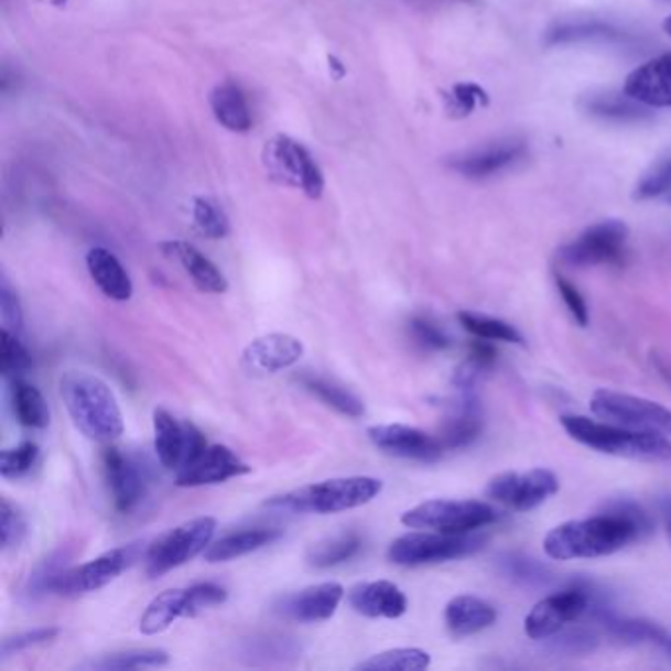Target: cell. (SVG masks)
I'll list each match as a JSON object with an SVG mask.
<instances>
[{
    "instance_id": "cell-1",
    "label": "cell",
    "mask_w": 671,
    "mask_h": 671,
    "mask_svg": "<svg viewBox=\"0 0 671 671\" xmlns=\"http://www.w3.org/2000/svg\"><path fill=\"white\" fill-rule=\"evenodd\" d=\"M652 518L632 500H616L605 512L585 520H570L553 528L543 540L548 558L558 561L603 558L652 533Z\"/></svg>"
},
{
    "instance_id": "cell-2",
    "label": "cell",
    "mask_w": 671,
    "mask_h": 671,
    "mask_svg": "<svg viewBox=\"0 0 671 671\" xmlns=\"http://www.w3.org/2000/svg\"><path fill=\"white\" fill-rule=\"evenodd\" d=\"M59 396L75 428L93 442L111 443L125 432L119 400L101 377L67 370L59 378Z\"/></svg>"
},
{
    "instance_id": "cell-3",
    "label": "cell",
    "mask_w": 671,
    "mask_h": 671,
    "mask_svg": "<svg viewBox=\"0 0 671 671\" xmlns=\"http://www.w3.org/2000/svg\"><path fill=\"white\" fill-rule=\"evenodd\" d=\"M382 493V480L375 477H340L317 485L295 488L270 498L268 508L292 515H337L359 508Z\"/></svg>"
},
{
    "instance_id": "cell-4",
    "label": "cell",
    "mask_w": 671,
    "mask_h": 671,
    "mask_svg": "<svg viewBox=\"0 0 671 671\" xmlns=\"http://www.w3.org/2000/svg\"><path fill=\"white\" fill-rule=\"evenodd\" d=\"M561 425L575 442L598 453L628 459H671V443L663 433L630 430L616 423L597 422L587 415H563Z\"/></svg>"
},
{
    "instance_id": "cell-5",
    "label": "cell",
    "mask_w": 671,
    "mask_h": 671,
    "mask_svg": "<svg viewBox=\"0 0 671 671\" xmlns=\"http://www.w3.org/2000/svg\"><path fill=\"white\" fill-rule=\"evenodd\" d=\"M485 543L487 535L477 532H410L390 543L388 560L404 567L442 563L473 555L483 550Z\"/></svg>"
},
{
    "instance_id": "cell-6",
    "label": "cell",
    "mask_w": 671,
    "mask_h": 671,
    "mask_svg": "<svg viewBox=\"0 0 671 671\" xmlns=\"http://www.w3.org/2000/svg\"><path fill=\"white\" fill-rule=\"evenodd\" d=\"M497 520V510L480 500H428L402 515V524L412 530L477 532Z\"/></svg>"
},
{
    "instance_id": "cell-7",
    "label": "cell",
    "mask_w": 671,
    "mask_h": 671,
    "mask_svg": "<svg viewBox=\"0 0 671 671\" xmlns=\"http://www.w3.org/2000/svg\"><path fill=\"white\" fill-rule=\"evenodd\" d=\"M262 162L268 175L278 184L300 190L310 199H320L325 190V177L315 164L307 148L297 140L278 134L268 140L262 152Z\"/></svg>"
},
{
    "instance_id": "cell-8",
    "label": "cell",
    "mask_w": 671,
    "mask_h": 671,
    "mask_svg": "<svg viewBox=\"0 0 671 671\" xmlns=\"http://www.w3.org/2000/svg\"><path fill=\"white\" fill-rule=\"evenodd\" d=\"M215 530H217V520L212 516H202L162 533L148 548V575L160 577L167 571L185 565L199 553H205V550L212 545Z\"/></svg>"
},
{
    "instance_id": "cell-9",
    "label": "cell",
    "mask_w": 671,
    "mask_h": 671,
    "mask_svg": "<svg viewBox=\"0 0 671 671\" xmlns=\"http://www.w3.org/2000/svg\"><path fill=\"white\" fill-rule=\"evenodd\" d=\"M591 412L608 423L640 432L671 433V410L640 396L597 390L591 398Z\"/></svg>"
},
{
    "instance_id": "cell-10",
    "label": "cell",
    "mask_w": 671,
    "mask_h": 671,
    "mask_svg": "<svg viewBox=\"0 0 671 671\" xmlns=\"http://www.w3.org/2000/svg\"><path fill=\"white\" fill-rule=\"evenodd\" d=\"M137 552H139V548L134 543H130V545L115 548L111 552H105L84 565L67 567L57 577L54 595L79 597V595H87V593H95L99 588L107 587L111 581L119 577L122 571L132 565V561L137 560Z\"/></svg>"
},
{
    "instance_id": "cell-11",
    "label": "cell",
    "mask_w": 671,
    "mask_h": 671,
    "mask_svg": "<svg viewBox=\"0 0 671 671\" xmlns=\"http://www.w3.org/2000/svg\"><path fill=\"white\" fill-rule=\"evenodd\" d=\"M560 490V480L550 469H532L528 473H502L490 478L487 497L498 505L526 512L543 505Z\"/></svg>"
},
{
    "instance_id": "cell-12",
    "label": "cell",
    "mask_w": 671,
    "mask_h": 671,
    "mask_svg": "<svg viewBox=\"0 0 671 671\" xmlns=\"http://www.w3.org/2000/svg\"><path fill=\"white\" fill-rule=\"evenodd\" d=\"M628 227L620 221H603L588 227L580 239L565 245L558 252L561 262L567 267H598L620 262L625 257Z\"/></svg>"
},
{
    "instance_id": "cell-13",
    "label": "cell",
    "mask_w": 671,
    "mask_h": 671,
    "mask_svg": "<svg viewBox=\"0 0 671 671\" xmlns=\"http://www.w3.org/2000/svg\"><path fill=\"white\" fill-rule=\"evenodd\" d=\"M593 603V595L587 587L565 588L555 595L540 600L535 607L526 616V635L532 640H548L552 636L560 635L563 626L570 625L587 613Z\"/></svg>"
},
{
    "instance_id": "cell-14",
    "label": "cell",
    "mask_w": 671,
    "mask_h": 671,
    "mask_svg": "<svg viewBox=\"0 0 671 671\" xmlns=\"http://www.w3.org/2000/svg\"><path fill=\"white\" fill-rule=\"evenodd\" d=\"M367 435L378 450L400 457V459L432 463V461L440 459L445 451L440 437H433L423 430L402 425V423L372 425V428H368Z\"/></svg>"
},
{
    "instance_id": "cell-15",
    "label": "cell",
    "mask_w": 671,
    "mask_h": 671,
    "mask_svg": "<svg viewBox=\"0 0 671 671\" xmlns=\"http://www.w3.org/2000/svg\"><path fill=\"white\" fill-rule=\"evenodd\" d=\"M343 597H345L343 585L327 581L278 598L274 613L294 623H323L335 615Z\"/></svg>"
},
{
    "instance_id": "cell-16",
    "label": "cell",
    "mask_w": 671,
    "mask_h": 671,
    "mask_svg": "<svg viewBox=\"0 0 671 671\" xmlns=\"http://www.w3.org/2000/svg\"><path fill=\"white\" fill-rule=\"evenodd\" d=\"M304 343L288 333H268L242 350V367L252 375H277L304 357Z\"/></svg>"
},
{
    "instance_id": "cell-17",
    "label": "cell",
    "mask_w": 671,
    "mask_h": 671,
    "mask_svg": "<svg viewBox=\"0 0 671 671\" xmlns=\"http://www.w3.org/2000/svg\"><path fill=\"white\" fill-rule=\"evenodd\" d=\"M249 473V465L240 459L239 455H235L227 445H207L192 465L177 470L175 485L184 488L221 485L225 480L242 477Z\"/></svg>"
},
{
    "instance_id": "cell-18",
    "label": "cell",
    "mask_w": 671,
    "mask_h": 671,
    "mask_svg": "<svg viewBox=\"0 0 671 671\" xmlns=\"http://www.w3.org/2000/svg\"><path fill=\"white\" fill-rule=\"evenodd\" d=\"M102 469L115 508L122 515H129L147 493V478L139 463L130 459L119 447H107L102 451Z\"/></svg>"
},
{
    "instance_id": "cell-19",
    "label": "cell",
    "mask_w": 671,
    "mask_h": 671,
    "mask_svg": "<svg viewBox=\"0 0 671 671\" xmlns=\"http://www.w3.org/2000/svg\"><path fill=\"white\" fill-rule=\"evenodd\" d=\"M625 93L646 107H671V54L653 57L628 75Z\"/></svg>"
},
{
    "instance_id": "cell-20",
    "label": "cell",
    "mask_w": 671,
    "mask_h": 671,
    "mask_svg": "<svg viewBox=\"0 0 671 671\" xmlns=\"http://www.w3.org/2000/svg\"><path fill=\"white\" fill-rule=\"evenodd\" d=\"M524 142L508 140V142H497L493 147L480 148L469 154L455 158L451 162V167L470 180H485V177L500 174L508 167L515 166L520 160H524Z\"/></svg>"
},
{
    "instance_id": "cell-21",
    "label": "cell",
    "mask_w": 671,
    "mask_h": 671,
    "mask_svg": "<svg viewBox=\"0 0 671 671\" xmlns=\"http://www.w3.org/2000/svg\"><path fill=\"white\" fill-rule=\"evenodd\" d=\"M349 605L368 618H400L408 610V598L390 581H370L350 588Z\"/></svg>"
},
{
    "instance_id": "cell-22",
    "label": "cell",
    "mask_w": 671,
    "mask_h": 671,
    "mask_svg": "<svg viewBox=\"0 0 671 671\" xmlns=\"http://www.w3.org/2000/svg\"><path fill=\"white\" fill-rule=\"evenodd\" d=\"M162 252L184 268L185 274L203 294H225L229 290L227 278L213 264L209 258L184 240H167Z\"/></svg>"
},
{
    "instance_id": "cell-23",
    "label": "cell",
    "mask_w": 671,
    "mask_h": 671,
    "mask_svg": "<svg viewBox=\"0 0 671 671\" xmlns=\"http://www.w3.org/2000/svg\"><path fill=\"white\" fill-rule=\"evenodd\" d=\"M192 440V423H180L174 415L158 408L154 410V450L162 467L180 470Z\"/></svg>"
},
{
    "instance_id": "cell-24",
    "label": "cell",
    "mask_w": 671,
    "mask_h": 671,
    "mask_svg": "<svg viewBox=\"0 0 671 671\" xmlns=\"http://www.w3.org/2000/svg\"><path fill=\"white\" fill-rule=\"evenodd\" d=\"M87 270L91 274L93 282L107 297H111L115 302H127L132 297L134 292L132 280L111 250L101 247L89 250Z\"/></svg>"
},
{
    "instance_id": "cell-25",
    "label": "cell",
    "mask_w": 671,
    "mask_h": 671,
    "mask_svg": "<svg viewBox=\"0 0 671 671\" xmlns=\"http://www.w3.org/2000/svg\"><path fill=\"white\" fill-rule=\"evenodd\" d=\"M194 616L190 591L187 588H167L160 593L140 618V632L147 636H156L166 632L170 626L180 618Z\"/></svg>"
},
{
    "instance_id": "cell-26",
    "label": "cell",
    "mask_w": 671,
    "mask_h": 671,
    "mask_svg": "<svg viewBox=\"0 0 671 671\" xmlns=\"http://www.w3.org/2000/svg\"><path fill=\"white\" fill-rule=\"evenodd\" d=\"M497 620V610L483 598L461 595L445 607V625L455 638L477 635Z\"/></svg>"
},
{
    "instance_id": "cell-27",
    "label": "cell",
    "mask_w": 671,
    "mask_h": 671,
    "mask_svg": "<svg viewBox=\"0 0 671 671\" xmlns=\"http://www.w3.org/2000/svg\"><path fill=\"white\" fill-rule=\"evenodd\" d=\"M483 432V414L470 392H463L453 412L443 423L442 440L445 450H461L477 440Z\"/></svg>"
},
{
    "instance_id": "cell-28",
    "label": "cell",
    "mask_w": 671,
    "mask_h": 671,
    "mask_svg": "<svg viewBox=\"0 0 671 671\" xmlns=\"http://www.w3.org/2000/svg\"><path fill=\"white\" fill-rule=\"evenodd\" d=\"M282 538V530L278 528H249L240 532L229 533L221 540L212 543L203 558L209 563H223V561L237 560L247 553L257 552L267 548L270 543L278 542Z\"/></svg>"
},
{
    "instance_id": "cell-29",
    "label": "cell",
    "mask_w": 671,
    "mask_h": 671,
    "mask_svg": "<svg viewBox=\"0 0 671 671\" xmlns=\"http://www.w3.org/2000/svg\"><path fill=\"white\" fill-rule=\"evenodd\" d=\"M213 115L230 132H249L252 127L249 101L239 85H217L209 97Z\"/></svg>"
},
{
    "instance_id": "cell-30",
    "label": "cell",
    "mask_w": 671,
    "mask_h": 671,
    "mask_svg": "<svg viewBox=\"0 0 671 671\" xmlns=\"http://www.w3.org/2000/svg\"><path fill=\"white\" fill-rule=\"evenodd\" d=\"M10 405L17 422L30 430H44L50 423V408L42 392L24 378H10Z\"/></svg>"
},
{
    "instance_id": "cell-31",
    "label": "cell",
    "mask_w": 671,
    "mask_h": 671,
    "mask_svg": "<svg viewBox=\"0 0 671 671\" xmlns=\"http://www.w3.org/2000/svg\"><path fill=\"white\" fill-rule=\"evenodd\" d=\"M593 40H625V32L613 24L600 20H575V22H561L545 34L548 46H563V44H580Z\"/></svg>"
},
{
    "instance_id": "cell-32",
    "label": "cell",
    "mask_w": 671,
    "mask_h": 671,
    "mask_svg": "<svg viewBox=\"0 0 671 671\" xmlns=\"http://www.w3.org/2000/svg\"><path fill=\"white\" fill-rule=\"evenodd\" d=\"M583 111L597 119L616 120V122H635L648 119L650 112L646 111L642 102L635 101L632 97L620 95H591L581 101Z\"/></svg>"
},
{
    "instance_id": "cell-33",
    "label": "cell",
    "mask_w": 671,
    "mask_h": 671,
    "mask_svg": "<svg viewBox=\"0 0 671 671\" xmlns=\"http://www.w3.org/2000/svg\"><path fill=\"white\" fill-rule=\"evenodd\" d=\"M362 548L359 533L347 532L327 538L323 542L315 543L307 552V563L317 570H329L340 565L345 561L353 560Z\"/></svg>"
},
{
    "instance_id": "cell-34",
    "label": "cell",
    "mask_w": 671,
    "mask_h": 671,
    "mask_svg": "<svg viewBox=\"0 0 671 671\" xmlns=\"http://www.w3.org/2000/svg\"><path fill=\"white\" fill-rule=\"evenodd\" d=\"M495 362H497V349L493 347V340H475L470 347L469 357L463 360L459 368L455 370L453 385L455 388H459L461 392H473L478 380L487 375Z\"/></svg>"
},
{
    "instance_id": "cell-35",
    "label": "cell",
    "mask_w": 671,
    "mask_h": 671,
    "mask_svg": "<svg viewBox=\"0 0 671 671\" xmlns=\"http://www.w3.org/2000/svg\"><path fill=\"white\" fill-rule=\"evenodd\" d=\"M302 385L313 396H317L322 402H325L333 410H337L339 414L349 415V418L365 415V404L360 402L359 398L349 390L339 387V385H335L333 380L315 377V375H305V377H302Z\"/></svg>"
},
{
    "instance_id": "cell-36",
    "label": "cell",
    "mask_w": 671,
    "mask_h": 671,
    "mask_svg": "<svg viewBox=\"0 0 671 671\" xmlns=\"http://www.w3.org/2000/svg\"><path fill=\"white\" fill-rule=\"evenodd\" d=\"M170 663V653L158 648L129 650V652L109 653L101 660L82 663L84 670H140V668H162Z\"/></svg>"
},
{
    "instance_id": "cell-37",
    "label": "cell",
    "mask_w": 671,
    "mask_h": 671,
    "mask_svg": "<svg viewBox=\"0 0 671 671\" xmlns=\"http://www.w3.org/2000/svg\"><path fill=\"white\" fill-rule=\"evenodd\" d=\"M432 663L430 653L420 648H394L387 652L375 653L355 670L362 671H422Z\"/></svg>"
},
{
    "instance_id": "cell-38",
    "label": "cell",
    "mask_w": 671,
    "mask_h": 671,
    "mask_svg": "<svg viewBox=\"0 0 671 671\" xmlns=\"http://www.w3.org/2000/svg\"><path fill=\"white\" fill-rule=\"evenodd\" d=\"M69 560H72V552H69L67 545H64L52 555H47L46 560L40 561L36 570L32 571V575H30L24 595L30 600H36V598L46 597L50 593H54L57 577L67 570V561Z\"/></svg>"
},
{
    "instance_id": "cell-39",
    "label": "cell",
    "mask_w": 671,
    "mask_h": 671,
    "mask_svg": "<svg viewBox=\"0 0 671 671\" xmlns=\"http://www.w3.org/2000/svg\"><path fill=\"white\" fill-rule=\"evenodd\" d=\"M459 323L467 332L477 337V339L502 340V343H516V345H524V337L516 329L515 325L487 317V315H477V313L461 312Z\"/></svg>"
},
{
    "instance_id": "cell-40",
    "label": "cell",
    "mask_w": 671,
    "mask_h": 671,
    "mask_svg": "<svg viewBox=\"0 0 671 671\" xmlns=\"http://www.w3.org/2000/svg\"><path fill=\"white\" fill-rule=\"evenodd\" d=\"M605 625H607L608 635L623 643H663L668 640L662 626L650 623V620H638V618L616 620L610 616L605 620Z\"/></svg>"
},
{
    "instance_id": "cell-41",
    "label": "cell",
    "mask_w": 671,
    "mask_h": 671,
    "mask_svg": "<svg viewBox=\"0 0 671 671\" xmlns=\"http://www.w3.org/2000/svg\"><path fill=\"white\" fill-rule=\"evenodd\" d=\"M32 368V357L14 333L0 332V372L2 377L19 378Z\"/></svg>"
},
{
    "instance_id": "cell-42",
    "label": "cell",
    "mask_w": 671,
    "mask_h": 671,
    "mask_svg": "<svg viewBox=\"0 0 671 671\" xmlns=\"http://www.w3.org/2000/svg\"><path fill=\"white\" fill-rule=\"evenodd\" d=\"M40 457V447L34 442H22L0 455V475L4 478H20L29 475Z\"/></svg>"
},
{
    "instance_id": "cell-43",
    "label": "cell",
    "mask_w": 671,
    "mask_h": 671,
    "mask_svg": "<svg viewBox=\"0 0 671 671\" xmlns=\"http://www.w3.org/2000/svg\"><path fill=\"white\" fill-rule=\"evenodd\" d=\"M194 219L197 229L207 239H225L229 235V219L215 203L197 197L194 202Z\"/></svg>"
},
{
    "instance_id": "cell-44",
    "label": "cell",
    "mask_w": 671,
    "mask_h": 671,
    "mask_svg": "<svg viewBox=\"0 0 671 671\" xmlns=\"http://www.w3.org/2000/svg\"><path fill=\"white\" fill-rule=\"evenodd\" d=\"M487 93L475 84L455 85L445 97L447 112L451 117H457V119L467 117L477 109L478 105H487Z\"/></svg>"
},
{
    "instance_id": "cell-45",
    "label": "cell",
    "mask_w": 671,
    "mask_h": 671,
    "mask_svg": "<svg viewBox=\"0 0 671 671\" xmlns=\"http://www.w3.org/2000/svg\"><path fill=\"white\" fill-rule=\"evenodd\" d=\"M26 533H29L26 518L20 515L17 506L10 505L7 498H2V505H0V540H2V548L4 550L19 548L20 543L24 542Z\"/></svg>"
},
{
    "instance_id": "cell-46",
    "label": "cell",
    "mask_w": 671,
    "mask_h": 671,
    "mask_svg": "<svg viewBox=\"0 0 671 671\" xmlns=\"http://www.w3.org/2000/svg\"><path fill=\"white\" fill-rule=\"evenodd\" d=\"M671 192V156L663 158L656 166L643 175L640 184L636 185L635 199L646 202Z\"/></svg>"
},
{
    "instance_id": "cell-47",
    "label": "cell",
    "mask_w": 671,
    "mask_h": 671,
    "mask_svg": "<svg viewBox=\"0 0 671 671\" xmlns=\"http://www.w3.org/2000/svg\"><path fill=\"white\" fill-rule=\"evenodd\" d=\"M57 635H59V628H56V626L34 628V630H29V632L7 638L2 642L0 653H2V658H10V656L22 652V650H29V648H34V646L52 642V640H56Z\"/></svg>"
},
{
    "instance_id": "cell-48",
    "label": "cell",
    "mask_w": 671,
    "mask_h": 671,
    "mask_svg": "<svg viewBox=\"0 0 671 671\" xmlns=\"http://www.w3.org/2000/svg\"><path fill=\"white\" fill-rule=\"evenodd\" d=\"M0 313H2L4 329H9L14 335L22 332V327H24L22 305H20L19 295L10 288L4 278H2V285H0Z\"/></svg>"
},
{
    "instance_id": "cell-49",
    "label": "cell",
    "mask_w": 671,
    "mask_h": 671,
    "mask_svg": "<svg viewBox=\"0 0 671 671\" xmlns=\"http://www.w3.org/2000/svg\"><path fill=\"white\" fill-rule=\"evenodd\" d=\"M505 573L515 581H522L530 585L548 580V570L543 565H540L538 561L518 558V555H510L508 560H505Z\"/></svg>"
},
{
    "instance_id": "cell-50",
    "label": "cell",
    "mask_w": 671,
    "mask_h": 671,
    "mask_svg": "<svg viewBox=\"0 0 671 671\" xmlns=\"http://www.w3.org/2000/svg\"><path fill=\"white\" fill-rule=\"evenodd\" d=\"M187 591H190L194 616L199 615L205 608L217 607L227 600V591L217 583H197L187 587Z\"/></svg>"
},
{
    "instance_id": "cell-51",
    "label": "cell",
    "mask_w": 671,
    "mask_h": 671,
    "mask_svg": "<svg viewBox=\"0 0 671 671\" xmlns=\"http://www.w3.org/2000/svg\"><path fill=\"white\" fill-rule=\"evenodd\" d=\"M410 329H412L415 339L420 340L423 347L443 350L447 349L451 345L450 337H447L435 323L425 320V317H414V320L410 322Z\"/></svg>"
},
{
    "instance_id": "cell-52",
    "label": "cell",
    "mask_w": 671,
    "mask_h": 671,
    "mask_svg": "<svg viewBox=\"0 0 671 671\" xmlns=\"http://www.w3.org/2000/svg\"><path fill=\"white\" fill-rule=\"evenodd\" d=\"M555 284L560 288L561 297L567 305L573 320L580 323L581 327H587L588 325V310L583 295L580 294V290L575 285L567 282L563 277H555Z\"/></svg>"
},
{
    "instance_id": "cell-53",
    "label": "cell",
    "mask_w": 671,
    "mask_h": 671,
    "mask_svg": "<svg viewBox=\"0 0 671 671\" xmlns=\"http://www.w3.org/2000/svg\"><path fill=\"white\" fill-rule=\"evenodd\" d=\"M553 646L571 653L588 652V650H593V648L597 646V638H595V635L587 632V630L577 628V630H571V632L558 636V638L553 640Z\"/></svg>"
},
{
    "instance_id": "cell-54",
    "label": "cell",
    "mask_w": 671,
    "mask_h": 671,
    "mask_svg": "<svg viewBox=\"0 0 671 671\" xmlns=\"http://www.w3.org/2000/svg\"><path fill=\"white\" fill-rule=\"evenodd\" d=\"M660 510H662L663 522H665V528L671 535V497L663 498L660 502Z\"/></svg>"
},
{
    "instance_id": "cell-55",
    "label": "cell",
    "mask_w": 671,
    "mask_h": 671,
    "mask_svg": "<svg viewBox=\"0 0 671 671\" xmlns=\"http://www.w3.org/2000/svg\"><path fill=\"white\" fill-rule=\"evenodd\" d=\"M658 368H660V372H662L663 377L668 378L671 382V368L663 367L662 362H658Z\"/></svg>"
},
{
    "instance_id": "cell-56",
    "label": "cell",
    "mask_w": 671,
    "mask_h": 671,
    "mask_svg": "<svg viewBox=\"0 0 671 671\" xmlns=\"http://www.w3.org/2000/svg\"><path fill=\"white\" fill-rule=\"evenodd\" d=\"M663 30H665V34L671 37V17L663 22Z\"/></svg>"
},
{
    "instance_id": "cell-57",
    "label": "cell",
    "mask_w": 671,
    "mask_h": 671,
    "mask_svg": "<svg viewBox=\"0 0 671 671\" xmlns=\"http://www.w3.org/2000/svg\"><path fill=\"white\" fill-rule=\"evenodd\" d=\"M50 2H52V4H56V7H62V4H65L67 0H50Z\"/></svg>"
}]
</instances>
